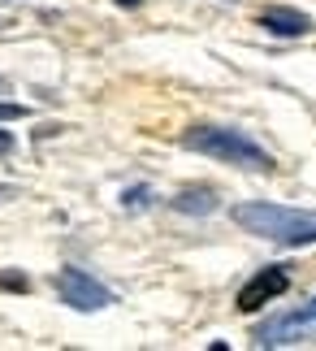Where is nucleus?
<instances>
[{
	"instance_id": "12",
	"label": "nucleus",
	"mask_w": 316,
	"mask_h": 351,
	"mask_svg": "<svg viewBox=\"0 0 316 351\" xmlns=\"http://www.w3.org/2000/svg\"><path fill=\"white\" fill-rule=\"evenodd\" d=\"M117 5H121V9H134V5H143V0H117Z\"/></svg>"
},
{
	"instance_id": "13",
	"label": "nucleus",
	"mask_w": 316,
	"mask_h": 351,
	"mask_svg": "<svg viewBox=\"0 0 316 351\" xmlns=\"http://www.w3.org/2000/svg\"><path fill=\"white\" fill-rule=\"evenodd\" d=\"M13 195V186H0V199H9Z\"/></svg>"
},
{
	"instance_id": "1",
	"label": "nucleus",
	"mask_w": 316,
	"mask_h": 351,
	"mask_svg": "<svg viewBox=\"0 0 316 351\" xmlns=\"http://www.w3.org/2000/svg\"><path fill=\"white\" fill-rule=\"evenodd\" d=\"M234 226H243L247 234L282 243V247H304L316 243V213H299V208H282V204H265V199H252V204H234L230 208Z\"/></svg>"
},
{
	"instance_id": "8",
	"label": "nucleus",
	"mask_w": 316,
	"mask_h": 351,
	"mask_svg": "<svg viewBox=\"0 0 316 351\" xmlns=\"http://www.w3.org/2000/svg\"><path fill=\"white\" fill-rule=\"evenodd\" d=\"M152 204V186H130V191H121V208L126 213H143Z\"/></svg>"
},
{
	"instance_id": "10",
	"label": "nucleus",
	"mask_w": 316,
	"mask_h": 351,
	"mask_svg": "<svg viewBox=\"0 0 316 351\" xmlns=\"http://www.w3.org/2000/svg\"><path fill=\"white\" fill-rule=\"evenodd\" d=\"M18 117H26V104H5L0 100V121H18Z\"/></svg>"
},
{
	"instance_id": "9",
	"label": "nucleus",
	"mask_w": 316,
	"mask_h": 351,
	"mask_svg": "<svg viewBox=\"0 0 316 351\" xmlns=\"http://www.w3.org/2000/svg\"><path fill=\"white\" fill-rule=\"evenodd\" d=\"M0 287H5V291H26L31 282H26L22 274H0Z\"/></svg>"
},
{
	"instance_id": "3",
	"label": "nucleus",
	"mask_w": 316,
	"mask_h": 351,
	"mask_svg": "<svg viewBox=\"0 0 316 351\" xmlns=\"http://www.w3.org/2000/svg\"><path fill=\"white\" fill-rule=\"evenodd\" d=\"M57 295H61V304H70V308H78V313H100V308H108L113 304V291L108 287H100L87 269H74V265H65L57 278Z\"/></svg>"
},
{
	"instance_id": "11",
	"label": "nucleus",
	"mask_w": 316,
	"mask_h": 351,
	"mask_svg": "<svg viewBox=\"0 0 316 351\" xmlns=\"http://www.w3.org/2000/svg\"><path fill=\"white\" fill-rule=\"evenodd\" d=\"M9 152H13V134L0 130V156H9Z\"/></svg>"
},
{
	"instance_id": "5",
	"label": "nucleus",
	"mask_w": 316,
	"mask_h": 351,
	"mask_svg": "<svg viewBox=\"0 0 316 351\" xmlns=\"http://www.w3.org/2000/svg\"><path fill=\"white\" fill-rule=\"evenodd\" d=\"M291 287V278H286V269L282 265H269V269H260L256 278H247L243 287H239V313H260L265 304H273L278 295Z\"/></svg>"
},
{
	"instance_id": "4",
	"label": "nucleus",
	"mask_w": 316,
	"mask_h": 351,
	"mask_svg": "<svg viewBox=\"0 0 316 351\" xmlns=\"http://www.w3.org/2000/svg\"><path fill=\"white\" fill-rule=\"evenodd\" d=\"M312 334H316V300H308L304 308H295V313L273 317L269 326H260L256 347H295V343H308Z\"/></svg>"
},
{
	"instance_id": "7",
	"label": "nucleus",
	"mask_w": 316,
	"mask_h": 351,
	"mask_svg": "<svg viewBox=\"0 0 316 351\" xmlns=\"http://www.w3.org/2000/svg\"><path fill=\"white\" fill-rule=\"evenodd\" d=\"M173 213H186V217H208V213H217V191H208V186H186V191H178L169 199Z\"/></svg>"
},
{
	"instance_id": "6",
	"label": "nucleus",
	"mask_w": 316,
	"mask_h": 351,
	"mask_svg": "<svg viewBox=\"0 0 316 351\" xmlns=\"http://www.w3.org/2000/svg\"><path fill=\"white\" fill-rule=\"evenodd\" d=\"M260 26H265L269 35H278V39H299V35H308L312 31V18L308 13H299V9H265L260 13Z\"/></svg>"
},
{
	"instance_id": "2",
	"label": "nucleus",
	"mask_w": 316,
	"mask_h": 351,
	"mask_svg": "<svg viewBox=\"0 0 316 351\" xmlns=\"http://www.w3.org/2000/svg\"><path fill=\"white\" fill-rule=\"evenodd\" d=\"M186 152L226 160V165H243V169H273V156L260 147L256 139H247L243 130H226V126H191L182 134Z\"/></svg>"
}]
</instances>
